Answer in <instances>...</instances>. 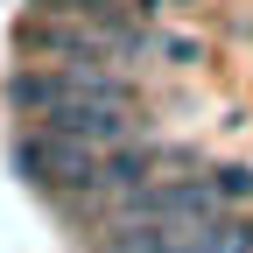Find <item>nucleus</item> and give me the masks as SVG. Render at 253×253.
I'll return each instance as SVG.
<instances>
[{
    "label": "nucleus",
    "instance_id": "3",
    "mask_svg": "<svg viewBox=\"0 0 253 253\" xmlns=\"http://www.w3.org/2000/svg\"><path fill=\"white\" fill-rule=\"evenodd\" d=\"M190 246L197 253H253V232L232 225V218H204V225H190Z\"/></svg>",
    "mask_w": 253,
    "mask_h": 253
},
{
    "label": "nucleus",
    "instance_id": "1",
    "mask_svg": "<svg viewBox=\"0 0 253 253\" xmlns=\"http://www.w3.org/2000/svg\"><path fill=\"white\" fill-rule=\"evenodd\" d=\"M14 162L28 183H42V190H99V148H84L71 134H56V126H42L36 141H21L14 148Z\"/></svg>",
    "mask_w": 253,
    "mask_h": 253
},
{
    "label": "nucleus",
    "instance_id": "4",
    "mask_svg": "<svg viewBox=\"0 0 253 253\" xmlns=\"http://www.w3.org/2000/svg\"><path fill=\"white\" fill-rule=\"evenodd\" d=\"M253 190V169H218V197H246Z\"/></svg>",
    "mask_w": 253,
    "mask_h": 253
},
{
    "label": "nucleus",
    "instance_id": "6",
    "mask_svg": "<svg viewBox=\"0 0 253 253\" xmlns=\"http://www.w3.org/2000/svg\"><path fill=\"white\" fill-rule=\"evenodd\" d=\"M176 253H197V246H176Z\"/></svg>",
    "mask_w": 253,
    "mask_h": 253
},
{
    "label": "nucleus",
    "instance_id": "5",
    "mask_svg": "<svg viewBox=\"0 0 253 253\" xmlns=\"http://www.w3.org/2000/svg\"><path fill=\"white\" fill-rule=\"evenodd\" d=\"M56 7H71V14H99V7H120V0H56Z\"/></svg>",
    "mask_w": 253,
    "mask_h": 253
},
{
    "label": "nucleus",
    "instance_id": "2",
    "mask_svg": "<svg viewBox=\"0 0 253 253\" xmlns=\"http://www.w3.org/2000/svg\"><path fill=\"white\" fill-rule=\"evenodd\" d=\"M42 126H56V134H71L84 148H113L126 141V106H106V99H63L42 113Z\"/></svg>",
    "mask_w": 253,
    "mask_h": 253
}]
</instances>
